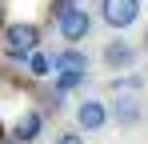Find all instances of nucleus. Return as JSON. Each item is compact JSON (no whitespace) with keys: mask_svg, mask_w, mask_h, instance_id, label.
Returning a JSON list of instances; mask_svg holds the SVG:
<instances>
[{"mask_svg":"<svg viewBox=\"0 0 148 144\" xmlns=\"http://www.w3.org/2000/svg\"><path fill=\"white\" fill-rule=\"evenodd\" d=\"M56 144H88V140H84V132H80V128H68V132H60V136H56Z\"/></svg>","mask_w":148,"mask_h":144,"instance_id":"10","label":"nucleus"},{"mask_svg":"<svg viewBox=\"0 0 148 144\" xmlns=\"http://www.w3.org/2000/svg\"><path fill=\"white\" fill-rule=\"evenodd\" d=\"M52 20L60 28V40H68V44H80L88 32H92V16H88V8H76V4H56L52 8Z\"/></svg>","mask_w":148,"mask_h":144,"instance_id":"3","label":"nucleus"},{"mask_svg":"<svg viewBox=\"0 0 148 144\" xmlns=\"http://www.w3.org/2000/svg\"><path fill=\"white\" fill-rule=\"evenodd\" d=\"M100 56H104V64H108L112 72H124V68H132V64H136V48L128 44V40H108Z\"/></svg>","mask_w":148,"mask_h":144,"instance_id":"8","label":"nucleus"},{"mask_svg":"<svg viewBox=\"0 0 148 144\" xmlns=\"http://www.w3.org/2000/svg\"><path fill=\"white\" fill-rule=\"evenodd\" d=\"M100 20L116 32L132 28L140 20V0H100Z\"/></svg>","mask_w":148,"mask_h":144,"instance_id":"4","label":"nucleus"},{"mask_svg":"<svg viewBox=\"0 0 148 144\" xmlns=\"http://www.w3.org/2000/svg\"><path fill=\"white\" fill-rule=\"evenodd\" d=\"M108 108H112V120H116L120 128H136V124L144 120V108H140L136 96H116Z\"/></svg>","mask_w":148,"mask_h":144,"instance_id":"7","label":"nucleus"},{"mask_svg":"<svg viewBox=\"0 0 148 144\" xmlns=\"http://www.w3.org/2000/svg\"><path fill=\"white\" fill-rule=\"evenodd\" d=\"M52 68H56V92H72V88L84 84L92 60H88L76 44H68V48H60V52L52 56Z\"/></svg>","mask_w":148,"mask_h":144,"instance_id":"1","label":"nucleus"},{"mask_svg":"<svg viewBox=\"0 0 148 144\" xmlns=\"http://www.w3.org/2000/svg\"><path fill=\"white\" fill-rule=\"evenodd\" d=\"M40 132H44V112H36V108L20 112L16 124H12V140H16V144H36Z\"/></svg>","mask_w":148,"mask_h":144,"instance_id":"6","label":"nucleus"},{"mask_svg":"<svg viewBox=\"0 0 148 144\" xmlns=\"http://www.w3.org/2000/svg\"><path fill=\"white\" fill-rule=\"evenodd\" d=\"M12 144H16V140H12Z\"/></svg>","mask_w":148,"mask_h":144,"instance_id":"13","label":"nucleus"},{"mask_svg":"<svg viewBox=\"0 0 148 144\" xmlns=\"http://www.w3.org/2000/svg\"><path fill=\"white\" fill-rule=\"evenodd\" d=\"M0 48H4V56H8V60H24V64H28V56H32V52H40V28H36V24H28V20L8 24V28H4V36H0Z\"/></svg>","mask_w":148,"mask_h":144,"instance_id":"2","label":"nucleus"},{"mask_svg":"<svg viewBox=\"0 0 148 144\" xmlns=\"http://www.w3.org/2000/svg\"><path fill=\"white\" fill-rule=\"evenodd\" d=\"M144 48H148V28H144Z\"/></svg>","mask_w":148,"mask_h":144,"instance_id":"11","label":"nucleus"},{"mask_svg":"<svg viewBox=\"0 0 148 144\" xmlns=\"http://www.w3.org/2000/svg\"><path fill=\"white\" fill-rule=\"evenodd\" d=\"M0 136H4V124H0Z\"/></svg>","mask_w":148,"mask_h":144,"instance_id":"12","label":"nucleus"},{"mask_svg":"<svg viewBox=\"0 0 148 144\" xmlns=\"http://www.w3.org/2000/svg\"><path fill=\"white\" fill-rule=\"evenodd\" d=\"M28 72H32L36 80H44L48 72H56V68H52V56H44V52H32V56H28Z\"/></svg>","mask_w":148,"mask_h":144,"instance_id":"9","label":"nucleus"},{"mask_svg":"<svg viewBox=\"0 0 148 144\" xmlns=\"http://www.w3.org/2000/svg\"><path fill=\"white\" fill-rule=\"evenodd\" d=\"M108 120H112V108H108L100 96H84V100L76 104V128H80V132H100Z\"/></svg>","mask_w":148,"mask_h":144,"instance_id":"5","label":"nucleus"}]
</instances>
